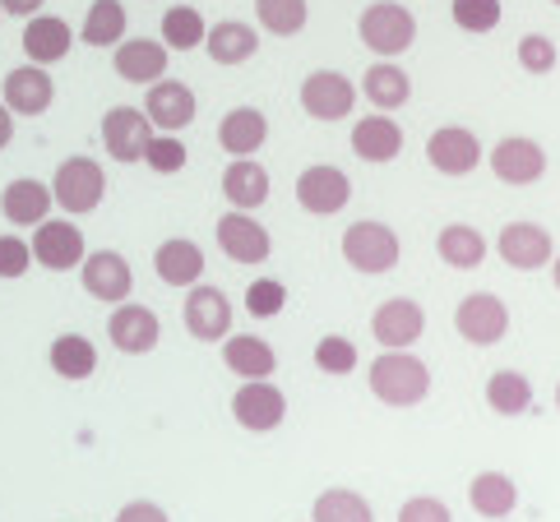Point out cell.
I'll return each instance as SVG.
<instances>
[{
  "mask_svg": "<svg viewBox=\"0 0 560 522\" xmlns=\"http://www.w3.org/2000/svg\"><path fill=\"white\" fill-rule=\"evenodd\" d=\"M371 393L385 407H417L431 393V370L427 360H417L412 352H385L371 366Z\"/></svg>",
  "mask_w": 560,
  "mask_h": 522,
  "instance_id": "cell-1",
  "label": "cell"
},
{
  "mask_svg": "<svg viewBox=\"0 0 560 522\" xmlns=\"http://www.w3.org/2000/svg\"><path fill=\"white\" fill-rule=\"evenodd\" d=\"M357 37H362L380 60H394L412 47L417 19L408 5H398V0H375V5H366L362 19H357Z\"/></svg>",
  "mask_w": 560,
  "mask_h": 522,
  "instance_id": "cell-2",
  "label": "cell"
},
{
  "mask_svg": "<svg viewBox=\"0 0 560 522\" xmlns=\"http://www.w3.org/2000/svg\"><path fill=\"white\" fill-rule=\"evenodd\" d=\"M107 194V171L93 163V157H66L51 176V199L61 204L70 217H84L103 204Z\"/></svg>",
  "mask_w": 560,
  "mask_h": 522,
  "instance_id": "cell-3",
  "label": "cell"
},
{
  "mask_svg": "<svg viewBox=\"0 0 560 522\" xmlns=\"http://www.w3.org/2000/svg\"><path fill=\"white\" fill-rule=\"evenodd\" d=\"M398 254H404V246H398V232L375 223V217H366V223H352L343 232V259L357 269V273H394L398 269Z\"/></svg>",
  "mask_w": 560,
  "mask_h": 522,
  "instance_id": "cell-4",
  "label": "cell"
},
{
  "mask_svg": "<svg viewBox=\"0 0 560 522\" xmlns=\"http://www.w3.org/2000/svg\"><path fill=\"white\" fill-rule=\"evenodd\" d=\"M454 329L468 337L472 347H495L510 333V306L495 292H472L458 300L454 310Z\"/></svg>",
  "mask_w": 560,
  "mask_h": 522,
  "instance_id": "cell-5",
  "label": "cell"
},
{
  "mask_svg": "<svg viewBox=\"0 0 560 522\" xmlns=\"http://www.w3.org/2000/svg\"><path fill=\"white\" fill-rule=\"evenodd\" d=\"M182 319H186V333L195 343H223L228 329H232V300H228V292L195 283L186 306H182Z\"/></svg>",
  "mask_w": 560,
  "mask_h": 522,
  "instance_id": "cell-6",
  "label": "cell"
},
{
  "mask_svg": "<svg viewBox=\"0 0 560 522\" xmlns=\"http://www.w3.org/2000/svg\"><path fill=\"white\" fill-rule=\"evenodd\" d=\"M302 111L315 116V120H348V111L357 107V88H352V79L348 74H338V70H315L302 79Z\"/></svg>",
  "mask_w": 560,
  "mask_h": 522,
  "instance_id": "cell-7",
  "label": "cell"
},
{
  "mask_svg": "<svg viewBox=\"0 0 560 522\" xmlns=\"http://www.w3.org/2000/svg\"><path fill=\"white\" fill-rule=\"evenodd\" d=\"M232 416H236V426L242 430L265 435V430L283 426L288 398H283V389H273L269 379H246V384L236 389V398H232Z\"/></svg>",
  "mask_w": 560,
  "mask_h": 522,
  "instance_id": "cell-8",
  "label": "cell"
},
{
  "mask_svg": "<svg viewBox=\"0 0 560 522\" xmlns=\"http://www.w3.org/2000/svg\"><path fill=\"white\" fill-rule=\"evenodd\" d=\"M491 171L505 186H533V180L547 176V149L528 134H510L491 149Z\"/></svg>",
  "mask_w": 560,
  "mask_h": 522,
  "instance_id": "cell-9",
  "label": "cell"
},
{
  "mask_svg": "<svg viewBox=\"0 0 560 522\" xmlns=\"http://www.w3.org/2000/svg\"><path fill=\"white\" fill-rule=\"evenodd\" d=\"M348 199H352V180L338 167H329V163L306 167L302 176H296V204H302L306 213H315V217L343 213Z\"/></svg>",
  "mask_w": 560,
  "mask_h": 522,
  "instance_id": "cell-10",
  "label": "cell"
},
{
  "mask_svg": "<svg viewBox=\"0 0 560 522\" xmlns=\"http://www.w3.org/2000/svg\"><path fill=\"white\" fill-rule=\"evenodd\" d=\"M28 250H33V264H43L51 273H70L84 264V232H79L74 223H37V236L28 240Z\"/></svg>",
  "mask_w": 560,
  "mask_h": 522,
  "instance_id": "cell-11",
  "label": "cell"
},
{
  "mask_svg": "<svg viewBox=\"0 0 560 522\" xmlns=\"http://www.w3.org/2000/svg\"><path fill=\"white\" fill-rule=\"evenodd\" d=\"M371 333H375V343L385 352H408L417 337L427 333V310L417 306V300H408V296L385 300V306L371 315Z\"/></svg>",
  "mask_w": 560,
  "mask_h": 522,
  "instance_id": "cell-12",
  "label": "cell"
},
{
  "mask_svg": "<svg viewBox=\"0 0 560 522\" xmlns=\"http://www.w3.org/2000/svg\"><path fill=\"white\" fill-rule=\"evenodd\" d=\"M218 250H223L232 264H265L273 250V236L265 232V223H255L250 213H228L218 217Z\"/></svg>",
  "mask_w": 560,
  "mask_h": 522,
  "instance_id": "cell-13",
  "label": "cell"
},
{
  "mask_svg": "<svg viewBox=\"0 0 560 522\" xmlns=\"http://www.w3.org/2000/svg\"><path fill=\"white\" fill-rule=\"evenodd\" d=\"M495 250L518 273L542 269V264H551V254H556L551 232L537 227V223H505V227H500V236H495Z\"/></svg>",
  "mask_w": 560,
  "mask_h": 522,
  "instance_id": "cell-14",
  "label": "cell"
},
{
  "mask_svg": "<svg viewBox=\"0 0 560 522\" xmlns=\"http://www.w3.org/2000/svg\"><path fill=\"white\" fill-rule=\"evenodd\" d=\"M153 139V120L139 107H112L103 116V149L116 157V163H139Z\"/></svg>",
  "mask_w": 560,
  "mask_h": 522,
  "instance_id": "cell-15",
  "label": "cell"
},
{
  "mask_svg": "<svg viewBox=\"0 0 560 522\" xmlns=\"http://www.w3.org/2000/svg\"><path fill=\"white\" fill-rule=\"evenodd\" d=\"M107 333H112V347L126 352V356H149L158 347V337H163V324H158V315L149 306H135V300H121V306L112 310L107 319Z\"/></svg>",
  "mask_w": 560,
  "mask_h": 522,
  "instance_id": "cell-16",
  "label": "cell"
},
{
  "mask_svg": "<svg viewBox=\"0 0 560 522\" xmlns=\"http://www.w3.org/2000/svg\"><path fill=\"white\" fill-rule=\"evenodd\" d=\"M427 163L440 176H468V171H477V163H482V144H477V134L464 126H440L427 139Z\"/></svg>",
  "mask_w": 560,
  "mask_h": 522,
  "instance_id": "cell-17",
  "label": "cell"
},
{
  "mask_svg": "<svg viewBox=\"0 0 560 522\" xmlns=\"http://www.w3.org/2000/svg\"><path fill=\"white\" fill-rule=\"evenodd\" d=\"M79 277H84V292L107 300V306H121V300L135 292V273L130 264L116 250H93L84 254V264H79Z\"/></svg>",
  "mask_w": 560,
  "mask_h": 522,
  "instance_id": "cell-18",
  "label": "cell"
},
{
  "mask_svg": "<svg viewBox=\"0 0 560 522\" xmlns=\"http://www.w3.org/2000/svg\"><path fill=\"white\" fill-rule=\"evenodd\" d=\"M112 70L126 79V84H158L167 74V47L153 43V37H121L112 47Z\"/></svg>",
  "mask_w": 560,
  "mask_h": 522,
  "instance_id": "cell-19",
  "label": "cell"
},
{
  "mask_svg": "<svg viewBox=\"0 0 560 522\" xmlns=\"http://www.w3.org/2000/svg\"><path fill=\"white\" fill-rule=\"evenodd\" d=\"M144 116L153 120V130H163V134L186 130L195 120V93H190V84H182V79H158V84H149Z\"/></svg>",
  "mask_w": 560,
  "mask_h": 522,
  "instance_id": "cell-20",
  "label": "cell"
},
{
  "mask_svg": "<svg viewBox=\"0 0 560 522\" xmlns=\"http://www.w3.org/2000/svg\"><path fill=\"white\" fill-rule=\"evenodd\" d=\"M14 116H43L56 103V84L47 66H19L5 74V97H0Z\"/></svg>",
  "mask_w": 560,
  "mask_h": 522,
  "instance_id": "cell-21",
  "label": "cell"
},
{
  "mask_svg": "<svg viewBox=\"0 0 560 522\" xmlns=\"http://www.w3.org/2000/svg\"><path fill=\"white\" fill-rule=\"evenodd\" d=\"M74 47V33L61 14H33L28 28H24V56L28 66H56V60H66Z\"/></svg>",
  "mask_w": 560,
  "mask_h": 522,
  "instance_id": "cell-22",
  "label": "cell"
},
{
  "mask_svg": "<svg viewBox=\"0 0 560 522\" xmlns=\"http://www.w3.org/2000/svg\"><path fill=\"white\" fill-rule=\"evenodd\" d=\"M352 153L362 157V163H394V157L404 153V130H398V120H389L385 111L362 116L352 126Z\"/></svg>",
  "mask_w": 560,
  "mask_h": 522,
  "instance_id": "cell-23",
  "label": "cell"
},
{
  "mask_svg": "<svg viewBox=\"0 0 560 522\" xmlns=\"http://www.w3.org/2000/svg\"><path fill=\"white\" fill-rule=\"evenodd\" d=\"M153 269L163 277L167 287H195L199 277H205V250L195 246L186 236H172L163 246L153 250Z\"/></svg>",
  "mask_w": 560,
  "mask_h": 522,
  "instance_id": "cell-24",
  "label": "cell"
},
{
  "mask_svg": "<svg viewBox=\"0 0 560 522\" xmlns=\"http://www.w3.org/2000/svg\"><path fill=\"white\" fill-rule=\"evenodd\" d=\"M0 213H5V223L14 227H37L43 217L51 213V186H43V180H10L5 190H0Z\"/></svg>",
  "mask_w": 560,
  "mask_h": 522,
  "instance_id": "cell-25",
  "label": "cell"
},
{
  "mask_svg": "<svg viewBox=\"0 0 560 522\" xmlns=\"http://www.w3.org/2000/svg\"><path fill=\"white\" fill-rule=\"evenodd\" d=\"M265 139H269V120L259 107H236L218 120V149L232 157H250L255 149H265Z\"/></svg>",
  "mask_w": 560,
  "mask_h": 522,
  "instance_id": "cell-26",
  "label": "cell"
},
{
  "mask_svg": "<svg viewBox=\"0 0 560 522\" xmlns=\"http://www.w3.org/2000/svg\"><path fill=\"white\" fill-rule=\"evenodd\" d=\"M223 194L236 213L269 204V171L259 167L255 157H232V167L223 171Z\"/></svg>",
  "mask_w": 560,
  "mask_h": 522,
  "instance_id": "cell-27",
  "label": "cell"
},
{
  "mask_svg": "<svg viewBox=\"0 0 560 522\" xmlns=\"http://www.w3.org/2000/svg\"><path fill=\"white\" fill-rule=\"evenodd\" d=\"M205 51L213 66H242V60H250L259 51V33L250 24H242V19H223V24H213L205 33Z\"/></svg>",
  "mask_w": 560,
  "mask_h": 522,
  "instance_id": "cell-28",
  "label": "cell"
},
{
  "mask_svg": "<svg viewBox=\"0 0 560 522\" xmlns=\"http://www.w3.org/2000/svg\"><path fill=\"white\" fill-rule=\"evenodd\" d=\"M223 366L242 379H269L278 370V356L265 337L255 333H236V337H223Z\"/></svg>",
  "mask_w": 560,
  "mask_h": 522,
  "instance_id": "cell-29",
  "label": "cell"
},
{
  "mask_svg": "<svg viewBox=\"0 0 560 522\" xmlns=\"http://www.w3.org/2000/svg\"><path fill=\"white\" fill-rule=\"evenodd\" d=\"M362 93L375 111H398L412 97V79L394 66V60H375V66L362 74Z\"/></svg>",
  "mask_w": 560,
  "mask_h": 522,
  "instance_id": "cell-30",
  "label": "cell"
},
{
  "mask_svg": "<svg viewBox=\"0 0 560 522\" xmlns=\"http://www.w3.org/2000/svg\"><path fill=\"white\" fill-rule=\"evenodd\" d=\"M468 505H472L477 518L500 522V518H510V513H514L518 490H514V481H510L505 472H482V476H477L472 486H468Z\"/></svg>",
  "mask_w": 560,
  "mask_h": 522,
  "instance_id": "cell-31",
  "label": "cell"
},
{
  "mask_svg": "<svg viewBox=\"0 0 560 522\" xmlns=\"http://www.w3.org/2000/svg\"><path fill=\"white\" fill-rule=\"evenodd\" d=\"M435 254L445 259L450 269H477L487 259V236L477 232V227H468V223H450L445 232L435 236Z\"/></svg>",
  "mask_w": 560,
  "mask_h": 522,
  "instance_id": "cell-32",
  "label": "cell"
},
{
  "mask_svg": "<svg viewBox=\"0 0 560 522\" xmlns=\"http://www.w3.org/2000/svg\"><path fill=\"white\" fill-rule=\"evenodd\" d=\"M487 407L495 416H524L533 407V384L518 370H495L487 379Z\"/></svg>",
  "mask_w": 560,
  "mask_h": 522,
  "instance_id": "cell-33",
  "label": "cell"
},
{
  "mask_svg": "<svg viewBox=\"0 0 560 522\" xmlns=\"http://www.w3.org/2000/svg\"><path fill=\"white\" fill-rule=\"evenodd\" d=\"M79 37H84L89 47H116L126 37V5L121 0H93Z\"/></svg>",
  "mask_w": 560,
  "mask_h": 522,
  "instance_id": "cell-34",
  "label": "cell"
},
{
  "mask_svg": "<svg viewBox=\"0 0 560 522\" xmlns=\"http://www.w3.org/2000/svg\"><path fill=\"white\" fill-rule=\"evenodd\" d=\"M51 370L70 379V384H79V379H89L97 370V352L89 337H79V333H61L51 343Z\"/></svg>",
  "mask_w": 560,
  "mask_h": 522,
  "instance_id": "cell-35",
  "label": "cell"
},
{
  "mask_svg": "<svg viewBox=\"0 0 560 522\" xmlns=\"http://www.w3.org/2000/svg\"><path fill=\"white\" fill-rule=\"evenodd\" d=\"M255 19H259V28L273 37H296L306 28L311 5L306 0H255Z\"/></svg>",
  "mask_w": 560,
  "mask_h": 522,
  "instance_id": "cell-36",
  "label": "cell"
},
{
  "mask_svg": "<svg viewBox=\"0 0 560 522\" xmlns=\"http://www.w3.org/2000/svg\"><path fill=\"white\" fill-rule=\"evenodd\" d=\"M205 33H209V24L199 19L195 5H172L163 14V47L167 51H195L199 43H205Z\"/></svg>",
  "mask_w": 560,
  "mask_h": 522,
  "instance_id": "cell-37",
  "label": "cell"
},
{
  "mask_svg": "<svg viewBox=\"0 0 560 522\" xmlns=\"http://www.w3.org/2000/svg\"><path fill=\"white\" fill-rule=\"evenodd\" d=\"M311 522H375L366 495L357 490H325L315 499V518Z\"/></svg>",
  "mask_w": 560,
  "mask_h": 522,
  "instance_id": "cell-38",
  "label": "cell"
},
{
  "mask_svg": "<svg viewBox=\"0 0 560 522\" xmlns=\"http://www.w3.org/2000/svg\"><path fill=\"white\" fill-rule=\"evenodd\" d=\"M139 163H149L158 176H176V171H186L190 153H186V144H182L176 134L153 130V139H149V149H144V157H139Z\"/></svg>",
  "mask_w": 560,
  "mask_h": 522,
  "instance_id": "cell-39",
  "label": "cell"
},
{
  "mask_svg": "<svg viewBox=\"0 0 560 522\" xmlns=\"http://www.w3.org/2000/svg\"><path fill=\"white\" fill-rule=\"evenodd\" d=\"M283 306H288V287L273 283V277H255L246 287V315L250 319H273Z\"/></svg>",
  "mask_w": 560,
  "mask_h": 522,
  "instance_id": "cell-40",
  "label": "cell"
},
{
  "mask_svg": "<svg viewBox=\"0 0 560 522\" xmlns=\"http://www.w3.org/2000/svg\"><path fill=\"white\" fill-rule=\"evenodd\" d=\"M514 56H518V66H524L528 74H551L556 60H560L556 43H551V37H542V33H524V37H518Z\"/></svg>",
  "mask_w": 560,
  "mask_h": 522,
  "instance_id": "cell-41",
  "label": "cell"
},
{
  "mask_svg": "<svg viewBox=\"0 0 560 522\" xmlns=\"http://www.w3.org/2000/svg\"><path fill=\"white\" fill-rule=\"evenodd\" d=\"M454 24L464 33H491L500 24V0H454Z\"/></svg>",
  "mask_w": 560,
  "mask_h": 522,
  "instance_id": "cell-42",
  "label": "cell"
},
{
  "mask_svg": "<svg viewBox=\"0 0 560 522\" xmlns=\"http://www.w3.org/2000/svg\"><path fill=\"white\" fill-rule=\"evenodd\" d=\"M315 366L325 375H348L357 366V347L348 343V337H338V333L319 337V343H315Z\"/></svg>",
  "mask_w": 560,
  "mask_h": 522,
  "instance_id": "cell-43",
  "label": "cell"
},
{
  "mask_svg": "<svg viewBox=\"0 0 560 522\" xmlns=\"http://www.w3.org/2000/svg\"><path fill=\"white\" fill-rule=\"evenodd\" d=\"M33 269V250H28V240H19L14 232L10 236H0V277H24Z\"/></svg>",
  "mask_w": 560,
  "mask_h": 522,
  "instance_id": "cell-44",
  "label": "cell"
},
{
  "mask_svg": "<svg viewBox=\"0 0 560 522\" xmlns=\"http://www.w3.org/2000/svg\"><path fill=\"white\" fill-rule=\"evenodd\" d=\"M398 522H454V518L435 495H412L408 505L398 509Z\"/></svg>",
  "mask_w": 560,
  "mask_h": 522,
  "instance_id": "cell-45",
  "label": "cell"
},
{
  "mask_svg": "<svg viewBox=\"0 0 560 522\" xmlns=\"http://www.w3.org/2000/svg\"><path fill=\"white\" fill-rule=\"evenodd\" d=\"M116 522H172L163 505H153V499H130V505L116 513Z\"/></svg>",
  "mask_w": 560,
  "mask_h": 522,
  "instance_id": "cell-46",
  "label": "cell"
},
{
  "mask_svg": "<svg viewBox=\"0 0 560 522\" xmlns=\"http://www.w3.org/2000/svg\"><path fill=\"white\" fill-rule=\"evenodd\" d=\"M0 14H19V19H33V14H43V0H0Z\"/></svg>",
  "mask_w": 560,
  "mask_h": 522,
  "instance_id": "cell-47",
  "label": "cell"
},
{
  "mask_svg": "<svg viewBox=\"0 0 560 522\" xmlns=\"http://www.w3.org/2000/svg\"><path fill=\"white\" fill-rule=\"evenodd\" d=\"M10 139H14V111H10L5 103H0V149H5Z\"/></svg>",
  "mask_w": 560,
  "mask_h": 522,
  "instance_id": "cell-48",
  "label": "cell"
},
{
  "mask_svg": "<svg viewBox=\"0 0 560 522\" xmlns=\"http://www.w3.org/2000/svg\"><path fill=\"white\" fill-rule=\"evenodd\" d=\"M551 277H556V292H560V254H551Z\"/></svg>",
  "mask_w": 560,
  "mask_h": 522,
  "instance_id": "cell-49",
  "label": "cell"
},
{
  "mask_svg": "<svg viewBox=\"0 0 560 522\" xmlns=\"http://www.w3.org/2000/svg\"><path fill=\"white\" fill-rule=\"evenodd\" d=\"M556 407H560V384H556Z\"/></svg>",
  "mask_w": 560,
  "mask_h": 522,
  "instance_id": "cell-50",
  "label": "cell"
},
{
  "mask_svg": "<svg viewBox=\"0 0 560 522\" xmlns=\"http://www.w3.org/2000/svg\"><path fill=\"white\" fill-rule=\"evenodd\" d=\"M551 5H560V0H551Z\"/></svg>",
  "mask_w": 560,
  "mask_h": 522,
  "instance_id": "cell-51",
  "label": "cell"
}]
</instances>
